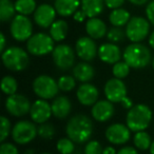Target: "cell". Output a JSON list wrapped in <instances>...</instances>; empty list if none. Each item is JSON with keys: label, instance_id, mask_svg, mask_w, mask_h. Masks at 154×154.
Masks as SVG:
<instances>
[{"label": "cell", "instance_id": "obj_42", "mask_svg": "<svg viewBox=\"0 0 154 154\" xmlns=\"http://www.w3.org/2000/svg\"><path fill=\"white\" fill-rule=\"evenodd\" d=\"M120 105L122 106V108H125V109H127V110H130V109H132V108L134 107V106H133L132 99L129 98L128 96L124 97V98L122 99V101H120Z\"/></svg>", "mask_w": 154, "mask_h": 154}, {"label": "cell", "instance_id": "obj_8", "mask_svg": "<svg viewBox=\"0 0 154 154\" xmlns=\"http://www.w3.org/2000/svg\"><path fill=\"white\" fill-rule=\"evenodd\" d=\"M59 87L54 78L48 75H39L33 82V91L41 99H52L57 95Z\"/></svg>", "mask_w": 154, "mask_h": 154}, {"label": "cell", "instance_id": "obj_7", "mask_svg": "<svg viewBox=\"0 0 154 154\" xmlns=\"http://www.w3.org/2000/svg\"><path fill=\"white\" fill-rule=\"evenodd\" d=\"M38 135V127L29 120H20L12 128V138L18 145H26Z\"/></svg>", "mask_w": 154, "mask_h": 154}, {"label": "cell", "instance_id": "obj_38", "mask_svg": "<svg viewBox=\"0 0 154 154\" xmlns=\"http://www.w3.org/2000/svg\"><path fill=\"white\" fill-rule=\"evenodd\" d=\"M0 154H19L15 145L11 143H2L0 146Z\"/></svg>", "mask_w": 154, "mask_h": 154}, {"label": "cell", "instance_id": "obj_34", "mask_svg": "<svg viewBox=\"0 0 154 154\" xmlns=\"http://www.w3.org/2000/svg\"><path fill=\"white\" fill-rule=\"evenodd\" d=\"M55 135V127L50 122H43L38 127V136L42 139H52Z\"/></svg>", "mask_w": 154, "mask_h": 154}, {"label": "cell", "instance_id": "obj_51", "mask_svg": "<svg viewBox=\"0 0 154 154\" xmlns=\"http://www.w3.org/2000/svg\"><path fill=\"white\" fill-rule=\"evenodd\" d=\"M41 154H51V153H41Z\"/></svg>", "mask_w": 154, "mask_h": 154}, {"label": "cell", "instance_id": "obj_6", "mask_svg": "<svg viewBox=\"0 0 154 154\" xmlns=\"http://www.w3.org/2000/svg\"><path fill=\"white\" fill-rule=\"evenodd\" d=\"M126 35L132 43L141 42L150 35V22L140 16L130 19L126 28Z\"/></svg>", "mask_w": 154, "mask_h": 154}, {"label": "cell", "instance_id": "obj_15", "mask_svg": "<svg viewBox=\"0 0 154 154\" xmlns=\"http://www.w3.org/2000/svg\"><path fill=\"white\" fill-rule=\"evenodd\" d=\"M131 130L122 124H113L106 130V138L113 145H124L130 139Z\"/></svg>", "mask_w": 154, "mask_h": 154}, {"label": "cell", "instance_id": "obj_23", "mask_svg": "<svg viewBox=\"0 0 154 154\" xmlns=\"http://www.w3.org/2000/svg\"><path fill=\"white\" fill-rule=\"evenodd\" d=\"M94 75V68L87 61L79 62V63H77L73 68V76L75 77V79L78 80V82H84V84L92 80Z\"/></svg>", "mask_w": 154, "mask_h": 154}, {"label": "cell", "instance_id": "obj_48", "mask_svg": "<svg viewBox=\"0 0 154 154\" xmlns=\"http://www.w3.org/2000/svg\"><path fill=\"white\" fill-rule=\"evenodd\" d=\"M23 154H35V150H33V149H28V150H26L24 151V153Z\"/></svg>", "mask_w": 154, "mask_h": 154}, {"label": "cell", "instance_id": "obj_29", "mask_svg": "<svg viewBox=\"0 0 154 154\" xmlns=\"http://www.w3.org/2000/svg\"><path fill=\"white\" fill-rule=\"evenodd\" d=\"M133 141H134L135 147L139 150H143V151L150 149L152 143L151 137H150V135L146 131H139V132L135 133Z\"/></svg>", "mask_w": 154, "mask_h": 154}, {"label": "cell", "instance_id": "obj_28", "mask_svg": "<svg viewBox=\"0 0 154 154\" xmlns=\"http://www.w3.org/2000/svg\"><path fill=\"white\" fill-rule=\"evenodd\" d=\"M15 9L16 12L20 15L29 16L36 11V1L35 0H16Z\"/></svg>", "mask_w": 154, "mask_h": 154}, {"label": "cell", "instance_id": "obj_16", "mask_svg": "<svg viewBox=\"0 0 154 154\" xmlns=\"http://www.w3.org/2000/svg\"><path fill=\"white\" fill-rule=\"evenodd\" d=\"M56 14L57 12H56L55 8L48 3H43V5H39L35 11L34 21L39 28L47 29L54 23Z\"/></svg>", "mask_w": 154, "mask_h": 154}, {"label": "cell", "instance_id": "obj_26", "mask_svg": "<svg viewBox=\"0 0 154 154\" xmlns=\"http://www.w3.org/2000/svg\"><path fill=\"white\" fill-rule=\"evenodd\" d=\"M131 18L132 17H131L130 13L127 10L119 8V9L112 10V12L109 15V21L113 26L122 28V26L128 24Z\"/></svg>", "mask_w": 154, "mask_h": 154}, {"label": "cell", "instance_id": "obj_50", "mask_svg": "<svg viewBox=\"0 0 154 154\" xmlns=\"http://www.w3.org/2000/svg\"><path fill=\"white\" fill-rule=\"evenodd\" d=\"M152 66H153V70H154V57H153V59H152Z\"/></svg>", "mask_w": 154, "mask_h": 154}, {"label": "cell", "instance_id": "obj_43", "mask_svg": "<svg viewBox=\"0 0 154 154\" xmlns=\"http://www.w3.org/2000/svg\"><path fill=\"white\" fill-rule=\"evenodd\" d=\"M87 15L85 14V12L82 11V10H79V11H77L76 13L73 15V18H74L75 21L77 22H82L85 21V19H86Z\"/></svg>", "mask_w": 154, "mask_h": 154}, {"label": "cell", "instance_id": "obj_47", "mask_svg": "<svg viewBox=\"0 0 154 154\" xmlns=\"http://www.w3.org/2000/svg\"><path fill=\"white\" fill-rule=\"evenodd\" d=\"M149 45L154 50V31L149 35Z\"/></svg>", "mask_w": 154, "mask_h": 154}, {"label": "cell", "instance_id": "obj_9", "mask_svg": "<svg viewBox=\"0 0 154 154\" xmlns=\"http://www.w3.org/2000/svg\"><path fill=\"white\" fill-rule=\"evenodd\" d=\"M10 32L15 40L28 41L33 35V23L28 16L18 14L11 21Z\"/></svg>", "mask_w": 154, "mask_h": 154}, {"label": "cell", "instance_id": "obj_27", "mask_svg": "<svg viewBox=\"0 0 154 154\" xmlns=\"http://www.w3.org/2000/svg\"><path fill=\"white\" fill-rule=\"evenodd\" d=\"M16 9L15 3L12 0H0V20L2 22H8L13 20L15 17Z\"/></svg>", "mask_w": 154, "mask_h": 154}, {"label": "cell", "instance_id": "obj_35", "mask_svg": "<svg viewBox=\"0 0 154 154\" xmlns=\"http://www.w3.org/2000/svg\"><path fill=\"white\" fill-rule=\"evenodd\" d=\"M126 36H127L126 32H124L122 29L118 28V26H114V28L110 29L107 33L108 40H110L111 42H119V41H122Z\"/></svg>", "mask_w": 154, "mask_h": 154}, {"label": "cell", "instance_id": "obj_21", "mask_svg": "<svg viewBox=\"0 0 154 154\" xmlns=\"http://www.w3.org/2000/svg\"><path fill=\"white\" fill-rule=\"evenodd\" d=\"M86 31L89 37L93 39H101L107 35L108 30L106 23L97 17L89 18L86 22Z\"/></svg>", "mask_w": 154, "mask_h": 154}, {"label": "cell", "instance_id": "obj_41", "mask_svg": "<svg viewBox=\"0 0 154 154\" xmlns=\"http://www.w3.org/2000/svg\"><path fill=\"white\" fill-rule=\"evenodd\" d=\"M117 154H138V152L136 151V149L133 147H122L120 150H118Z\"/></svg>", "mask_w": 154, "mask_h": 154}, {"label": "cell", "instance_id": "obj_10", "mask_svg": "<svg viewBox=\"0 0 154 154\" xmlns=\"http://www.w3.org/2000/svg\"><path fill=\"white\" fill-rule=\"evenodd\" d=\"M52 57L55 66L62 71H66L74 66L75 52L68 45H58L52 52Z\"/></svg>", "mask_w": 154, "mask_h": 154}, {"label": "cell", "instance_id": "obj_24", "mask_svg": "<svg viewBox=\"0 0 154 154\" xmlns=\"http://www.w3.org/2000/svg\"><path fill=\"white\" fill-rule=\"evenodd\" d=\"M105 0H82V10L88 18H94L103 11Z\"/></svg>", "mask_w": 154, "mask_h": 154}, {"label": "cell", "instance_id": "obj_37", "mask_svg": "<svg viewBox=\"0 0 154 154\" xmlns=\"http://www.w3.org/2000/svg\"><path fill=\"white\" fill-rule=\"evenodd\" d=\"M103 147L97 140H90L85 147V154H103Z\"/></svg>", "mask_w": 154, "mask_h": 154}, {"label": "cell", "instance_id": "obj_49", "mask_svg": "<svg viewBox=\"0 0 154 154\" xmlns=\"http://www.w3.org/2000/svg\"><path fill=\"white\" fill-rule=\"evenodd\" d=\"M150 153H151V154H154V141H152L151 147H150Z\"/></svg>", "mask_w": 154, "mask_h": 154}, {"label": "cell", "instance_id": "obj_20", "mask_svg": "<svg viewBox=\"0 0 154 154\" xmlns=\"http://www.w3.org/2000/svg\"><path fill=\"white\" fill-rule=\"evenodd\" d=\"M52 113L58 119H64L72 110L71 100L66 96H57L52 103Z\"/></svg>", "mask_w": 154, "mask_h": 154}, {"label": "cell", "instance_id": "obj_45", "mask_svg": "<svg viewBox=\"0 0 154 154\" xmlns=\"http://www.w3.org/2000/svg\"><path fill=\"white\" fill-rule=\"evenodd\" d=\"M103 154H117V151H116L113 147L108 146V147H106L105 149H103Z\"/></svg>", "mask_w": 154, "mask_h": 154}, {"label": "cell", "instance_id": "obj_18", "mask_svg": "<svg viewBox=\"0 0 154 154\" xmlns=\"http://www.w3.org/2000/svg\"><path fill=\"white\" fill-rule=\"evenodd\" d=\"M98 89L91 84H82L76 92L77 99L82 106H94L98 99Z\"/></svg>", "mask_w": 154, "mask_h": 154}, {"label": "cell", "instance_id": "obj_19", "mask_svg": "<svg viewBox=\"0 0 154 154\" xmlns=\"http://www.w3.org/2000/svg\"><path fill=\"white\" fill-rule=\"evenodd\" d=\"M98 56L101 61L109 64H115L122 57L120 49L115 43H103L98 48Z\"/></svg>", "mask_w": 154, "mask_h": 154}, {"label": "cell", "instance_id": "obj_14", "mask_svg": "<svg viewBox=\"0 0 154 154\" xmlns=\"http://www.w3.org/2000/svg\"><path fill=\"white\" fill-rule=\"evenodd\" d=\"M52 113V106L48 103L45 99H37L31 106L30 116L33 122L37 124H43L50 119Z\"/></svg>", "mask_w": 154, "mask_h": 154}, {"label": "cell", "instance_id": "obj_17", "mask_svg": "<svg viewBox=\"0 0 154 154\" xmlns=\"http://www.w3.org/2000/svg\"><path fill=\"white\" fill-rule=\"evenodd\" d=\"M114 111H115V109H114L113 103L106 99V100L97 101L93 106L92 110H91V114L96 122H108L114 115Z\"/></svg>", "mask_w": 154, "mask_h": 154}, {"label": "cell", "instance_id": "obj_30", "mask_svg": "<svg viewBox=\"0 0 154 154\" xmlns=\"http://www.w3.org/2000/svg\"><path fill=\"white\" fill-rule=\"evenodd\" d=\"M18 82L13 76H5L1 80V90L8 96L13 95L17 92Z\"/></svg>", "mask_w": 154, "mask_h": 154}, {"label": "cell", "instance_id": "obj_44", "mask_svg": "<svg viewBox=\"0 0 154 154\" xmlns=\"http://www.w3.org/2000/svg\"><path fill=\"white\" fill-rule=\"evenodd\" d=\"M5 45H7V39L3 33H0V51L1 53L5 51Z\"/></svg>", "mask_w": 154, "mask_h": 154}, {"label": "cell", "instance_id": "obj_2", "mask_svg": "<svg viewBox=\"0 0 154 154\" xmlns=\"http://www.w3.org/2000/svg\"><path fill=\"white\" fill-rule=\"evenodd\" d=\"M122 57H124V61H126L133 69L145 68L151 62L152 59L150 49L140 42L131 43L127 45Z\"/></svg>", "mask_w": 154, "mask_h": 154}, {"label": "cell", "instance_id": "obj_33", "mask_svg": "<svg viewBox=\"0 0 154 154\" xmlns=\"http://www.w3.org/2000/svg\"><path fill=\"white\" fill-rule=\"evenodd\" d=\"M59 90L63 91V92H69V91L73 90L76 86V79L74 76H70V75H63L58 79L57 82Z\"/></svg>", "mask_w": 154, "mask_h": 154}, {"label": "cell", "instance_id": "obj_40", "mask_svg": "<svg viewBox=\"0 0 154 154\" xmlns=\"http://www.w3.org/2000/svg\"><path fill=\"white\" fill-rule=\"evenodd\" d=\"M125 0H105V5L107 8L111 10L119 9L122 5H124Z\"/></svg>", "mask_w": 154, "mask_h": 154}, {"label": "cell", "instance_id": "obj_32", "mask_svg": "<svg viewBox=\"0 0 154 154\" xmlns=\"http://www.w3.org/2000/svg\"><path fill=\"white\" fill-rule=\"evenodd\" d=\"M130 69L131 66L126 61H118L113 66L112 73H113L115 78L122 79V78L128 76V74L130 73Z\"/></svg>", "mask_w": 154, "mask_h": 154}, {"label": "cell", "instance_id": "obj_25", "mask_svg": "<svg viewBox=\"0 0 154 154\" xmlns=\"http://www.w3.org/2000/svg\"><path fill=\"white\" fill-rule=\"evenodd\" d=\"M69 26L66 23V21H64L63 19L55 20L54 23L50 26V35L54 39V41H60L64 40L68 34Z\"/></svg>", "mask_w": 154, "mask_h": 154}, {"label": "cell", "instance_id": "obj_12", "mask_svg": "<svg viewBox=\"0 0 154 154\" xmlns=\"http://www.w3.org/2000/svg\"><path fill=\"white\" fill-rule=\"evenodd\" d=\"M76 54L84 61L90 62L94 60V58L98 54L94 39L87 36L80 37L76 41Z\"/></svg>", "mask_w": 154, "mask_h": 154}, {"label": "cell", "instance_id": "obj_1", "mask_svg": "<svg viewBox=\"0 0 154 154\" xmlns=\"http://www.w3.org/2000/svg\"><path fill=\"white\" fill-rule=\"evenodd\" d=\"M93 122L85 114H77L69 119L66 126V133L69 138L76 143H84L93 134Z\"/></svg>", "mask_w": 154, "mask_h": 154}, {"label": "cell", "instance_id": "obj_4", "mask_svg": "<svg viewBox=\"0 0 154 154\" xmlns=\"http://www.w3.org/2000/svg\"><path fill=\"white\" fill-rule=\"evenodd\" d=\"M2 63L8 70L13 72H21L29 66V55L22 48L10 47L1 55Z\"/></svg>", "mask_w": 154, "mask_h": 154}, {"label": "cell", "instance_id": "obj_11", "mask_svg": "<svg viewBox=\"0 0 154 154\" xmlns=\"http://www.w3.org/2000/svg\"><path fill=\"white\" fill-rule=\"evenodd\" d=\"M31 103L24 95L22 94H13L10 95L5 99V109L8 113L15 117H21L30 113Z\"/></svg>", "mask_w": 154, "mask_h": 154}, {"label": "cell", "instance_id": "obj_22", "mask_svg": "<svg viewBox=\"0 0 154 154\" xmlns=\"http://www.w3.org/2000/svg\"><path fill=\"white\" fill-rule=\"evenodd\" d=\"M82 5V0H55L54 8L58 15L62 17L74 15Z\"/></svg>", "mask_w": 154, "mask_h": 154}, {"label": "cell", "instance_id": "obj_3", "mask_svg": "<svg viewBox=\"0 0 154 154\" xmlns=\"http://www.w3.org/2000/svg\"><path fill=\"white\" fill-rule=\"evenodd\" d=\"M152 119V111L143 103L135 105L127 113V126L132 132L145 131L149 127Z\"/></svg>", "mask_w": 154, "mask_h": 154}, {"label": "cell", "instance_id": "obj_31", "mask_svg": "<svg viewBox=\"0 0 154 154\" xmlns=\"http://www.w3.org/2000/svg\"><path fill=\"white\" fill-rule=\"evenodd\" d=\"M74 141L72 140L69 137H63V138H60L57 141V151L60 154H72L75 150V145Z\"/></svg>", "mask_w": 154, "mask_h": 154}, {"label": "cell", "instance_id": "obj_39", "mask_svg": "<svg viewBox=\"0 0 154 154\" xmlns=\"http://www.w3.org/2000/svg\"><path fill=\"white\" fill-rule=\"evenodd\" d=\"M146 15H147V18L150 23L154 26V0L148 3L147 8H146Z\"/></svg>", "mask_w": 154, "mask_h": 154}, {"label": "cell", "instance_id": "obj_13", "mask_svg": "<svg viewBox=\"0 0 154 154\" xmlns=\"http://www.w3.org/2000/svg\"><path fill=\"white\" fill-rule=\"evenodd\" d=\"M105 95L111 103H120L127 96V87L119 78H111L105 85Z\"/></svg>", "mask_w": 154, "mask_h": 154}, {"label": "cell", "instance_id": "obj_46", "mask_svg": "<svg viewBox=\"0 0 154 154\" xmlns=\"http://www.w3.org/2000/svg\"><path fill=\"white\" fill-rule=\"evenodd\" d=\"M128 1H130L132 5H143L145 3H147L149 0H128Z\"/></svg>", "mask_w": 154, "mask_h": 154}, {"label": "cell", "instance_id": "obj_5", "mask_svg": "<svg viewBox=\"0 0 154 154\" xmlns=\"http://www.w3.org/2000/svg\"><path fill=\"white\" fill-rule=\"evenodd\" d=\"M54 39L45 33H37L26 41V50L34 56H45L54 50Z\"/></svg>", "mask_w": 154, "mask_h": 154}, {"label": "cell", "instance_id": "obj_36", "mask_svg": "<svg viewBox=\"0 0 154 154\" xmlns=\"http://www.w3.org/2000/svg\"><path fill=\"white\" fill-rule=\"evenodd\" d=\"M0 122H1V129H0V141L3 143L8 138L10 132H11V122L5 116L0 117Z\"/></svg>", "mask_w": 154, "mask_h": 154}]
</instances>
